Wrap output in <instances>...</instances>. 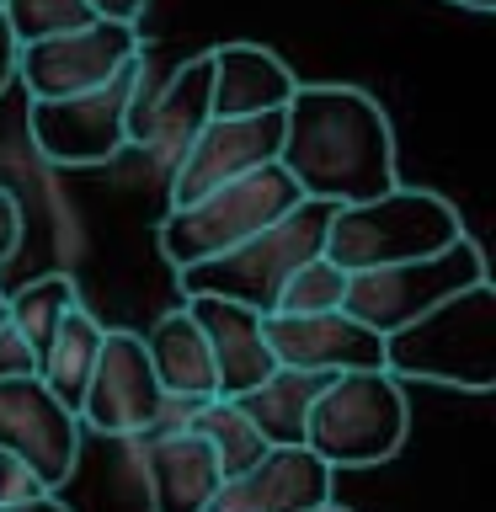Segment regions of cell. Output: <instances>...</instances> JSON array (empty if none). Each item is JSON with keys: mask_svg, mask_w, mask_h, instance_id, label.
<instances>
[{"mask_svg": "<svg viewBox=\"0 0 496 512\" xmlns=\"http://www.w3.org/2000/svg\"><path fill=\"white\" fill-rule=\"evenodd\" d=\"M278 166L299 187V198L331 208L368 203L400 187L390 118L363 86H342V80L294 86L283 107Z\"/></svg>", "mask_w": 496, "mask_h": 512, "instance_id": "6da1fadb", "label": "cell"}, {"mask_svg": "<svg viewBox=\"0 0 496 512\" xmlns=\"http://www.w3.org/2000/svg\"><path fill=\"white\" fill-rule=\"evenodd\" d=\"M384 374L400 384H443V390H496V288L491 278L432 304L411 326L384 336Z\"/></svg>", "mask_w": 496, "mask_h": 512, "instance_id": "7a4b0ae2", "label": "cell"}, {"mask_svg": "<svg viewBox=\"0 0 496 512\" xmlns=\"http://www.w3.org/2000/svg\"><path fill=\"white\" fill-rule=\"evenodd\" d=\"M464 240L459 208L427 187H390L368 203H347L331 214L326 230V262L342 267L347 278L379 267H406L448 251Z\"/></svg>", "mask_w": 496, "mask_h": 512, "instance_id": "3957f363", "label": "cell"}, {"mask_svg": "<svg viewBox=\"0 0 496 512\" xmlns=\"http://www.w3.org/2000/svg\"><path fill=\"white\" fill-rule=\"evenodd\" d=\"M331 214H336L331 203L299 198L278 224H267L251 240H240L235 251L214 256V262H198V267H182L176 272V288H182V299H230V304H246L256 315H272L283 283L304 262L326 256Z\"/></svg>", "mask_w": 496, "mask_h": 512, "instance_id": "277c9868", "label": "cell"}, {"mask_svg": "<svg viewBox=\"0 0 496 512\" xmlns=\"http://www.w3.org/2000/svg\"><path fill=\"white\" fill-rule=\"evenodd\" d=\"M411 432L406 384L384 368H358V374H331L326 390L310 400L304 416V448L326 470H374L395 459Z\"/></svg>", "mask_w": 496, "mask_h": 512, "instance_id": "5b68a950", "label": "cell"}, {"mask_svg": "<svg viewBox=\"0 0 496 512\" xmlns=\"http://www.w3.org/2000/svg\"><path fill=\"white\" fill-rule=\"evenodd\" d=\"M299 203V187L288 182L283 166H262L240 182H224L203 198H192L182 208H171L160 219V256L182 272V267H198V262H214V256L235 251L240 240L262 235L267 224H278L288 208Z\"/></svg>", "mask_w": 496, "mask_h": 512, "instance_id": "8992f818", "label": "cell"}, {"mask_svg": "<svg viewBox=\"0 0 496 512\" xmlns=\"http://www.w3.org/2000/svg\"><path fill=\"white\" fill-rule=\"evenodd\" d=\"M150 75V59H128L107 86L64 96V102H32L27 107V134L43 160L54 166H107L128 150V112L134 91Z\"/></svg>", "mask_w": 496, "mask_h": 512, "instance_id": "52a82bcc", "label": "cell"}, {"mask_svg": "<svg viewBox=\"0 0 496 512\" xmlns=\"http://www.w3.org/2000/svg\"><path fill=\"white\" fill-rule=\"evenodd\" d=\"M486 256L470 235L454 240L448 251L427 256V262H406V267H379V272H358L347 278L342 294V315H352L358 326L374 336H395L400 326H411L416 315H427L432 304L464 294V288L486 283Z\"/></svg>", "mask_w": 496, "mask_h": 512, "instance_id": "ba28073f", "label": "cell"}, {"mask_svg": "<svg viewBox=\"0 0 496 512\" xmlns=\"http://www.w3.org/2000/svg\"><path fill=\"white\" fill-rule=\"evenodd\" d=\"M171 400L160 395L150 352H144L139 331H107L102 352H96V368L86 379V395H80L75 422L102 432V438H144L166 422Z\"/></svg>", "mask_w": 496, "mask_h": 512, "instance_id": "9c48e42d", "label": "cell"}, {"mask_svg": "<svg viewBox=\"0 0 496 512\" xmlns=\"http://www.w3.org/2000/svg\"><path fill=\"white\" fill-rule=\"evenodd\" d=\"M139 54H144L139 27L86 22L75 32H59V38L27 43L22 64H16V86H27L32 102H64V96L107 86V80Z\"/></svg>", "mask_w": 496, "mask_h": 512, "instance_id": "30bf717a", "label": "cell"}, {"mask_svg": "<svg viewBox=\"0 0 496 512\" xmlns=\"http://www.w3.org/2000/svg\"><path fill=\"white\" fill-rule=\"evenodd\" d=\"M0 454H16L48 491H59L75 475L80 459V422L64 411L48 384L32 379H0Z\"/></svg>", "mask_w": 496, "mask_h": 512, "instance_id": "8fae6325", "label": "cell"}, {"mask_svg": "<svg viewBox=\"0 0 496 512\" xmlns=\"http://www.w3.org/2000/svg\"><path fill=\"white\" fill-rule=\"evenodd\" d=\"M278 150H283V112H267V118H208L203 134L187 144V155L171 171V208L203 198V192H214L224 182H240V176L262 166H278Z\"/></svg>", "mask_w": 496, "mask_h": 512, "instance_id": "7c38bea8", "label": "cell"}, {"mask_svg": "<svg viewBox=\"0 0 496 512\" xmlns=\"http://www.w3.org/2000/svg\"><path fill=\"white\" fill-rule=\"evenodd\" d=\"M262 336L278 368H304V374H358V368H384V336L358 326L342 310L326 315H262Z\"/></svg>", "mask_w": 496, "mask_h": 512, "instance_id": "4fadbf2b", "label": "cell"}, {"mask_svg": "<svg viewBox=\"0 0 496 512\" xmlns=\"http://www.w3.org/2000/svg\"><path fill=\"white\" fill-rule=\"evenodd\" d=\"M331 475L310 448H267L246 475L224 480L203 512H310L331 502Z\"/></svg>", "mask_w": 496, "mask_h": 512, "instance_id": "5bb4252c", "label": "cell"}, {"mask_svg": "<svg viewBox=\"0 0 496 512\" xmlns=\"http://www.w3.org/2000/svg\"><path fill=\"white\" fill-rule=\"evenodd\" d=\"M182 310L192 315V326L203 331L208 358H214V400H240L262 384L272 368L267 336H262V315L230 299H187Z\"/></svg>", "mask_w": 496, "mask_h": 512, "instance_id": "9a60e30c", "label": "cell"}, {"mask_svg": "<svg viewBox=\"0 0 496 512\" xmlns=\"http://www.w3.org/2000/svg\"><path fill=\"white\" fill-rule=\"evenodd\" d=\"M294 70L262 43H219L208 48V107L214 118H267L294 96Z\"/></svg>", "mask_w": 496, "mask_h": 512, "instance_id": "2e32d148", "label": "cell"}, {"mask_svg": "<svg viewBox=\"0 0 496 512\" xmlns=\"http://www.w3.org/2000/svg\"><path fill=\"white\" fill-rule=\"evenodd\" d=\"M224 486L219 459L208 443L187 427H166L144 454V491H150V512H203Z\"/></svg>", "mask_w": 496, "mask_h": 512, "instance_id": "e0dca14e", "label": "cell"}, {"mask_svg": "<svg viewBox=\"0 0 496 512\" xmlns=\"http://www.w3.org/2000/svg\"><path fill=\"white\" fill-rule=\"evenodd\" d=\"M208 118H214V107H208V48H203L187 64H176V75L155 91L139 150H150L160 166L176 171V160L187 155V144L203 134Z\"/></svg>", "mask_w": 496, "mask_h": 512, "instance_id": "ac0fdd59", "label": "cell"}, {"mask_svg": "<svg viewBox=\"0 0 496 512\" xmlns=\"http://www.w3.org/2000/svg\"><path fill=\"white\" fill-rule=\"evenodd\" d=\"M144 352H150L155 384L171 406H203V400H214V358H208V342L192 326L187 310L160 315L155 331L144 336Z\"/></svg>", "mask_w": 496, "mask_h": 512, "instance_id": "d6986e66", "label": "cell"}, {"mask_svg": "<svg viewBox=\"0 0 496 512\" xmlns=\"http://www.w3.org/2000/svg\"><path fill=\"white\" fill-rule=\"evenodd\" d=\"M331 374H304V368H272L251 395H240L235 406L251 416V427L267 438V448H294L304 438V416L310 400L326 390Z\"/></svg>", "mask_w": 496, "mask_h": 512, "instance_id": "ffe728a7", "label": "cell"}, {"mask_svg": "<svg viewBox=\"0 0 496 512\" xmlns=\"http://www.w3.org/2000/svg\"><path fill=\"white\" fill-rule=\"evenodd\" d=\"M102 336H107V326L86 310V304H75V310L54 326V336H48V347L38 358V379L48 384V395H54L64 411H80V395H86V379L96 368V352H102Z\"/></svg>", "mask_w": 496, "mask_h": 512, "instance_id": "44dd1931", "label": "cell"}, {"mask_svg": "<svg viewBox=\"0 0 496 512\" xmlns=\"http://www.w3.org/2000/svg\"><path fill=\"white\" fill-rule=\"evenodd\" d=\"M182 427L198 432V438L208 443V454L219 459V475L224 480L246 475L251 464L267 454V438L251 427V416L240 411L235 400H203V406H187Z\"/></svg>", "mask_w": 496, "mask_h": 512, "instance_id": "7402d4cb", "label": "cell"}, {"mask_svg": "<svg viewBox=\"0 0 496 512\" xmlns=\"http://www.w3.org/2000/svg\"><path fill=\"white\" fill-rule=\"evenodd\" d=\"M75 304H80L75 278L48 272V278H32V283L16 288V294H6V326L32 347V358H43L48 336H54V326L75 310Z\"/></svg>", "mask_w": 496, "mask_h": 512, "instance_id": "603a6c76", "label": "cell"}, {"mask_svg": "<svg viewBox=\"0 0 496 512\" xmlns=\"http://www.w3.org/2000/svg\"><path fill=\"white\" fill-rule=\"evenodd\" d=\"M0 16H6V27L16 32V43H22V48L96 22L86 0H0Z\"/></svg>", "mask_w": 496, "mask_h": 512, "instance_id": "cb8c5ba5", "label": "cell"}, {"mask_svg": "<svg viewBox=\"0 0 496 512\" xmlns=\"http://www.w3.org/2000/svg\"><path fill=\"white\" fill-rule=\"evenodd\" d=\"M342 294H347V272L331 267L326 256H315L283 283L272 315H326V310H342Z\"/></svg>", "mask_w": 496, "mask_h": 512, "instance_id": "d4e9b609", "label": "cell"}, {"mask_svg": "<svg viewBox=\"0 0 496 512\" xmlns=\"http://www.w3.org/2000/svg\"><path fill=\"white\" fill-rule=\"evenodd\" d=\"M32 496H59V491H48L43 480L32 475L16 454H0V507H11V502H32Z\"/></svg>", "mask_w": 496, "mask_h": 512, "instance_id": "484cf974", "label": "cell"}, {"mask_svg": "<svg viewBox=\"0 0 496 512\" xmlns=\"http://www.w3.org/2000/svg\"><path fill=\"white\" fill-rule=\"evenodd\" d=\"M32 374H38L32 347H27L11 326H0V379H32Z\"/></svg>", "mask_w": 496, "mask_h": 512, "instance_id": "4316f807", "label": "cell"}, {"mask_svg": "<svg viewBox=\"0 0 496 512\" xmlns=\"http://www.w3.org/2000/svg\"><path fill=\"white\" fill-rule=\"evenodd\" d=\"M22 235H27L22 203H16V192H6V187H0V267H6L11 256L22 251Z\"/></svg>", "mask_w": 496, "mask_h": 512, "instance_id": "83f0119b", "label": "cell"}, {"mask_svg": "<svg viewBox=\"0 0 496 512\" xmlns=\"http://www.w3.org/2000/svg\"><path fill=\"white\" fill-rule=\"evenodd\" d=\"M96 22H118V27H139V16L150 0H86Z\"/></svg>", "mask_w": 496, "mask_h": 512, "instance_id": "f1b7e54d", "label": "cell"}, {"mask_svg": "<svg viewBox=\"0 0 496 512\" xmlns=\"http://www.w3.org/2000/svg\"><path fill=\"white\" fill-rule=\"evenodd\" d=\"M16 64H22V43H16V32L6 27V16H0V96L16 86Z\"/></svg>", "mask_w": 496, "mask_h": 512, "instance_id": "f546056e", "label": "cell"}, {"mask_svg": "<svg viewBox=\"0 0 496 512\" xmlns=\"http://www.w3.org/2000/svg\"><path fill=\"white\" fill-rule=\"evenodd\" d=\"M0 512H70L59 502V496H32V502H11V507H0Z\"/></svg>", "mask_w": 496, "mask_h": 512, "instance_id": "4dcf8cb0", "label": "cell"}, {"mask_svg": "<svg viewBox=\"0 0 496 512\" xmlns=\"http://www.w3.org/2000/svg\"><path fill=\"white\" fill-rule=\"evenodd\" d=\"M454 6H470V11H491L496 0H454Z\"/></svg>", "mask_w": 496, "mask_h": 512, "instance_id": "1f68e13d", "label": "cell"}, {"mask_svg": "<svg viewBox=\"0 0 496 512\" xmlns=\"http://www.w3.org/2000/svg\"><path fill=\"white\" fill-rule=\"evenodd\" d=\"M310 512H347V507H336V502H326V507H310Z\"/></svg>", "mask_w": 496, "mask_h": 512, "instance_id": "d6a6232c", "label": "cell"}, {"mask_svg": "<svg viewBox=\"0 0 496 512\" xmlns=\"http://www.w3.org/2000/svg\"><path fill=\"white\" fill-rule=\"evenodd\" d=\"M0 326H6V288H0Z\"/></svg>", "mask_w": 496, "mask_h": 512, "instance_id": "836d02e7", "label": "cell"}]
</instances>
